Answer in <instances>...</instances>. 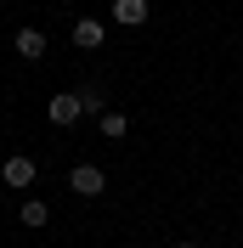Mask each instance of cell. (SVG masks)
<instances>
[{"mask_svg": "<svg viewBox=\"0 0 243 248\" xmlns=\"http://www.w3.org/2000/svg\"><path fill=\"white\" fill-rule=\"evenodd\" d=\"M68 186H74L79 198H96V192L107 186V175L96 170V164H74V175H68Z\"/></svg>", "mask_w": 243, "mask_h": 248, "instance_id": "7a4b0ae2", "label": "cell"}, {"mask_svg": "<svg viewBox=\"0 0 243 248\" xmlns=\"http://www.w3.org/2000/svg\"><path fill=\"white\" fill-rule=\"evenodd\" d=\"M79 108L96 113V108H102V91H96V85H85V91H79Z\"/></svg>", "mask_w": 243, "mask_h": 248, "instance_id": "9c48e42d", "label": "cell"}, {"mask_svg": "<svg viewBox=\"0 0 243 248\" xmlns=\"http://www.w3.org/2000/svg\"><path fill=\"white\" fill-rule=\"evenodd\" d=\"M79 113H85V108H79V91H57V96L46 102V119H51V124H74Z\"/></svg>", "mask_w": 243, "mask_h": 248, "instance_id": "6da1fadb", "label": "cell"}, {"mask_svg": "<svg viewBox=\"0 0 243 248\" xmlns=\"http://www.w3.org/2000/svg\"><path fill=\"white\" fill-rule=\"evenodd\" d=\"M46 220H51V203L46 198H29V203H23V226H46Z\"/></svg>", "mask_w": 243, "mask_h": 248, "instance_id": "52a82bcc", "label": "cell"}, {"mask_svg": "<svg viewBox=\"0 0 243 248\" xmlns=\"http://www.w3.org/2000/svg\"><path fill=\"white\" fill-rule=\"evenodd\" d=\"M175 248H204V243H175Z\"/></svg>", "mask_w": 243, "mask_h": 248, "instance_id": "30bf717a", "label": "cell"}, {"mask_svg": "<svg viewBox=\"0 0 243 248\" xmlns=\"http://www.w3.org/2000/svg\"><path fill=\"white\" fill-rule=\"evenodd\" d=\"M102 40H107V29L96 23V17H79L74 23V46L79 51H102Z\"/></svg>", "mask_w": 243, "mask_h": 248, "instance_id": "277c9868", "label": "cell"}, {"mask_svg": "<svg viewBox=\"0 0 243 248\" xmlns=\"http://www.w3.org/2000/svg\"><path fill=\"white\" fill-rule=\"evenodd\" d=\"M113 17H119L124 29H141L147 23V0H113Z\"/></svg>", "mask_w": 243, "mask_h": 248, "instance_id": "8992f818", "label": "cell"}, {"mask_svg": "<svg viewBox=\"0 0 243 248\" xmlns=\"http://www.w3.org/2000/svg\"><path fill=\"white\" fill-rule=\"evenodd\" d=\"M17 57L40 62V57H46V34H40V29H17Z\"/></svg>", "mask_w": 243, "mask_h": 248, "instance_id": "5b68a950", "label": "cell"}, {"mask_svg": "<svg viewBox=\"0 0 243 248\" xmlns=\"http://www.w3.org/2000/svg\"><path fill=\"white\" fill-rule=\"evenodd\" d=\"M124 130H130L124 113H102V136H124Z\"/></svg>", "mask_w": 243, "mask_h": 248, "instance_id": "ba28073f", "label": "cell"}, {"mask_svg": "<svg viewBox=\"0 0 243 248\" xmlns=\"http://www.w3.org/2000/svg\"><path fill=\"white\" fill-rule=\"evenodd\" d=\"M0 181H6V186H17V192H23V186L34 181V158H29V153L6 158V164H0Z\"/></svg>", "mask_w": 243, "mask_h": 248, "instance_id": "3957f363", "label": "cell"}]
</instances>
